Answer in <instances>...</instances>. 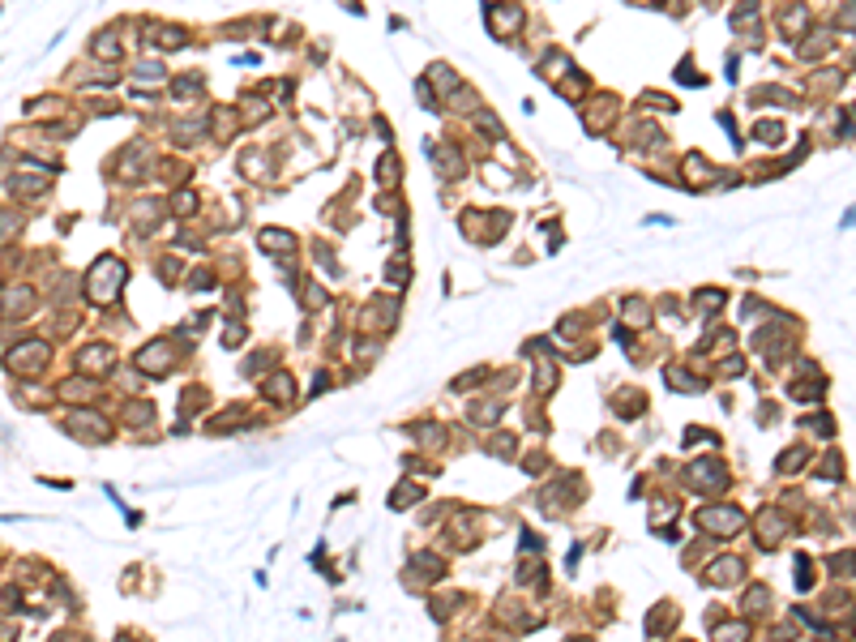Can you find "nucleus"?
<instances>
[{
	"mask_svg": "<svg viewBox=\"0 0 856 642\" xmlns=\"http://www.w3.org/2000/svg\"><path fill=\"white\" fill-rule=\"evenodd\" d=\"M125 279V265L116 261V257H99L94 265H90V300L94 304H107L116 296V283Z\"/></svg>",
	"mask_w": 856,
	"mask_h": 642,
	"instance_id": "f257e3e1",
	"label": "nucleus"
},
{
	"mask_svg": "<svg viewBox=\"0 0 856 642\" xmlns=\"http://www.w3.org/2000/svg\"><path fill=\"white\" fill-rule=\"evenodd\" d=\"M69 433L73 437H82V441H112V424H107L103 415H86V411H77V415H69Z\"/></svg>",
	"mask_w": 856,
	"mask_h": 642,
	"instance_id": "f03ea898",
	"label": "nucleus"
},
{
	"mask_svg": "<svg viewBox=\"0 0 856 642\" xmlns=\"http://www.w3.org/2000/svg\"><path fill=\"white\" fill-rule=\"evenodd\" d=\"M43 364H47V343H39V339L18 343V347L9 351V368H13V372H39Z\"/></svg>",
	"mask_w": 856,
	"mask_h": 642,
	"instance_id": "7ed1b4c3",
	"label": "nucleus"
},
{
	"mask_svg": "<svg viewBox=\"0 0 856 642\" xmlns=\"http://www.w3.org/2000/svg\"><path fill=\"white\" fill-rule=\"evenodd\" d=\"M137 364H141L146 372H168L172 355H168V347H163V343H154V347H146V351L137 355Z\"/></svg>",
	"mask_w": 856,
	"mask_h": 642,
	"instance_id": "20e7f679",
	"label": "nucleus"
},
{
	"mask_svg": "<svg viewBox=\"0 0 856 642\" xmlns=\"http://www.w3.org/2000/svg\"><path fill=\"white\" fill-rule=\"evenodd\" d=\"M82 368H90V372H107V368H112V347H103V343L86 347V351H82Z\"/></svg>",
	"mask_w": 856,
	"mask_h": 642,
	"instance_id": "39448f33",
	"label": "nucleus"
},
{
	"mask_svg": "<svg viewBox=\"0 0 856 642\" xmlns=\"http://www.w3.org/2000/svg\"><path fill=\"white\" fill-rule=\"evenodd\" d=\"M698 522H707L711 531L724 535V531H732V527L741 522V514H732V510H707V514H698Z\"/></svg>",
	"mask_w": 856,
	"mask_h": 642,
	"instance_id": "423d86ee",
	"label": "nucleus"
},
{
	"mask_svg": "<svg viewBox=\"0 0 856 642\" xmlns=\"http://www.w3.org/2000/svg\"><path fill=\"white\" fill-rule=\"evenodd\" d=\"M30 304H34V296H30L26 287H22V291H5V296H0V313H5V317H13V313H26Z\"/></svg>",
	"mask_w": 856,
	"mask_h": 642,
	"instance_id": "0eeeda50",
	"label": "nucleus"
},
{
	"mask_svg": "<svg viewBox=\"0 0 856 642\" xmlns=\"http://www.w3.org/2000/svg\"><path fill=\"white\" fill-rule=\"evenodd\" d=\"M90 394H94L90 382H65L61 386V398H90Z\"/></svg>",
	"mask_w": 856,
	"mask_h": 642,
	"instance_id": "6e6552de",
	"label": "nucleus"
},
{
	"mask_svg": "<svg viewBox=\"0 0 856 642\" xmlns=\"http://www.w3.org/2000/svg\"><path fill=\"white\" fill-rule=\"evenodd\" d=\"M291 390H296V382H291V377H275L270 386H265V394H270V398H287Z\"/></svg>",
	"mask_w": 856,
	"mask_h": 642,
	"instance_id": "1a4fd4ad",
	"label": "nucleus"
},
{
	"mask_svg": "<svg viewBox=\"0 0 856 642\" xmlns=\"http://www.w3.org/2000/svg\"><path fill=\"white\" fill-rule=\"evenodd\" d=\"M415 497H420V489H415V484H403L398 497H390V510H403V505H411Z\"/></svg>",
	"mask_w": 856,
	"mask_h": 642,
	"instance_id": "9d476101",
	"label": "nucleus"
},
{
	"mask_svg": "<svg viewBox=\"0 0 856 642\" xmlns=\"http://www.w3.org/2000/svg\"><path fill=\"white\" fill-rule=\"evenodd\" d=\"M578 642H586V638H578Z\"/></svg>",
	"mask_w": 856,
	"mask_h": 642,
	"instance_id": "9b49d317",
	"label": "nucleus"
}]
</instances>
